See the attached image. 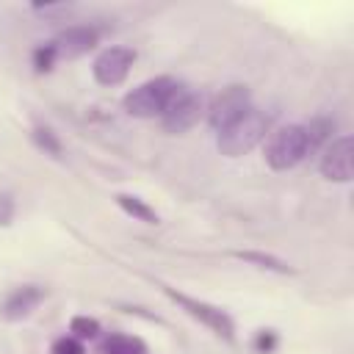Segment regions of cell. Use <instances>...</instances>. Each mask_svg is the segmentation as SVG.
<instances>
[{
  "label": "cell",
  "mask_w": 354,
  "mask_h": 354,
  "mask_svg": "<svg viewBox=\"0 0 354 354\" xmlns=\"http://www.w3.org/2000/svg\"><path fill=\"white\" fill-rule=\"evenodd\" d=\"M268 133H271V113L252 105L238 122H232L230 127H224L218 133L216 147L227 158H241V155L252 152Z\"/></svg>",
  "instance_id": "1"
},
{
  "label": "cell",
  "mask_w": 354,
  "mask_h": 354,
  "mask_svg": "<svg viewBox=\"0 0 354 354\" xmlns=\"http://www.w3.org/2000/svg\"><path fill=\"white\" fill-rule=\"evenodd\" d=\"M307 155H310V144H307L304 124H282L274 133H268L266 155H263L268 169L288 171V169L299 166Z\"/></svg>",
  "instance_id": "2"
},
{
  "label": "cell",
  "mask_w": 354,
  "mask_h": 354,
  "mask_svg": "<svg viewBox=\"0 0 354 354\" xmlns=\"http://www.w3.org/2000/svg\"><path fill=\"white\" fill-rule=\"evenodd\" d=\"M180 88V80L169 77V75H160V77H152L141 86H136L133 91L124 94L122 105L130 116L136 119H160V113L166 111L169 100L174 97V91Z\"/></svg>",
  "instance_id": "3"
},
{
  "label": "cell",
  "mask_w": 354,
  "mask_h": 354,
  "mask_svg": "<svg viewBox=\"0 0 354 354\" xmlns=\"http://www.w3.org/2000/svg\"><path fill=\"white\" fill-rule=\"evenodd\" d=\"M207 113V105H205V94L188 88L180 83V88L174 91V97L169 100L166 111L160 113V124L166 133L171 136H180V133H188L194 124H199V119Z\"/></svg>",
  "instance_id": "4"
},
{
  "label": "cell",
  "mask_w": 354,
  "mask_h": 354,
  "mask_svg": "<svg viewBox=\"0 0 354 354\" xmlns=\"http://www.w3.org/2000/svg\"><path fill=\"white\" fill-rule=\"evenodd\" d=\"M252 108V94H249V86H241V83H232V86H224L213 102L207 105V122L216 133H221L224 127H230L232 122H238L246 111Z\"/></svg>",
  "instance_id": "5"
},
{
  "label": "cell",
  "mask_w": 354,
  "mask_h": 354,
  "mask_svg": "<svg viewBox=\"0 0 354 354\" xmlns=\"http://www.w3.org/2000/svg\"><path fill=\"white\" fill-rule=\"evenodd\" d=\"M166 290V296L174 301V304H180L191 318H196L199 324H205L210 332H216L218 337H224V340H232L235 337V324H232V318L221 310V307H213V304H207V301H202V299H191V296H185V293H177V290H171V288H163Z\"/></svg>",
  "instance_id": "6"
},
{
  "label": "cell",
  "mask_w": 354,
  "mask_h": 354,
  "mask_svg": "<svg viewBox=\"0 0 354 354\" xmlns=\"http://www.w3.org/2000/svg\"><path fill=\"white\" fill-rule=\"evenodd\" d=\"M133 64H136V53L130 47H105L94 58L91 75L100 86H119L127 80Z\"/></svg>",
  "instance_id": "7"
},
{
  "label": "cell",
  "mask_w": 354,
  "mask_h": 354,
  "mask_svg": "<svg viewBox=\"0 0 354 354\" xmlns=\"http://www.w3.org/2000/svg\"><path fill=\"white\" fill-rule=\"evenodd\" d=\"M321 174L332 183H351L354 177V138L337 136L324 147Z\"/></svg>",
  "instance_id": "8"
},
{
  "label": "cell",
  "mask_w": 354,
  "mask_h": 354,
  "mask_svg": "<svg viewBox=\"0 0 354 354\" xmlns=\"http://www.w3.org/2000/svg\"><path fill=\"white\" fill-rule=\"evenodd\" d=\"M47 290L36 282H28V285H17L14 290H8L0 301V318L14 324V321H25L28 315L36 313V307L44 301Z\"/></svg>",
  "instance_id": "9"
},
{
  "label": "cell",
  "mask_w": 354,
  "mask_h": 354,
  "mask_svg": "<svg viewBox=\"0 0 354 354\" xmlns=\"http://www.w3.org/2000/svg\"><path fill=\"white\" fill-rule=\"evenodd\" d=\"M97 41H100V33H97L91 25H69V28H64V30L53 39V47H55L58 58L72 61V58H80V55H86L88 50H94Z\"/></svg>",
  "instance_id": "10"
},
{
  "label": "cell",
  "mask_w": 354,
  "mask_h": 354,
  "mask_svg": "<svg viewBox=\"0 0 354 354\" xmlns=\"http://www.w3.org/2000/svg\"><path fill=\"white\" fill-rule=\"evenodd\" d=\"M113 199H116V205H119L130 218L144 221V224H158V213H155V207H149L144 199H138V196H133V194H116Z\"/></svg>",
  "instance_id": "11"
},
{
  "label": "cell",
  "mask_w": 354,
  "mask_h": 354,
  "mask_svg": "<svg viewBox=\"0 0 354 354\" xmlns=\"http://www.w3.org/2000/svg\"><path fill=\"white\" fill-rule=\"evenodd\" d=\"M100 351L102 354H147V346L141 337H133V335H108Z\"/></svg>",
  "instance_id": "12"
},
{
  "label": "cell",
  "mask_w": 354,
  "mask_h": 354,
  "mask_svg": "<svg viewBox=\"0 0 354 354\" xmlns=\"http://www.w3.org/2000/svg\"><path fill=\"white\" fill-rule=\"evenodd\" d=\"M235 257H238V260H243V263H252V266H257V268L277 271V274H290V271H293V268H290L285 260H279L277 254H268V252H254V249H246V252H235Z\"/></svg>",
  "instance_id": "13"
},
{
  "label": "cell",
  "mask_w": 354,
  "mask_h": 354,
  "mask_svg": "<svg viewBox=\"0 0 354 354\" xmlns=\"http://www.w3.org/2000/svg\"><path fill=\"white\" fill-rule=\"evenodd\" d=\"M332 130H335V122H332V119H326V116H318V119H313L310 124H304L310 152H315L321 144H326V138L332 136Z\"/></svg>",
  "instance_id": "14"
},
{
  "label": "cell",
  "mask_w": 354,
  "mask_h": 354,
  "mask_svg": "<svg viewBox=\"0 0 354 354\" xmlns=\"http://www.w3.org/2000/svg\"><path fill=\"white\" fill-rule=\"evenodd\" d=\"M30 138H33V144L44 152V155H50V158H61V152H64V147H61V138L50 130V127H44V124H39V127H33V133H30Z\"/></svg>",
  "instance_id": "15"
},
{
  "label": "cell",
  "mask_w": 354,
  "mask_h": 354,
  "mask_svg": "<svg viewBox=\"0 0 354 354\" xmlns=\"http://www.w3.org/2000/svg\"><path fill=\"white\" fill-rule=\"evenodd\" d=\"M69 332L77 340H91V337L100 335V321L97 318H88V315H75L69 321Z\"/></svg>",
  "instance_id": "16"
},
{
  "label": "cell",
  "mask_w": 354,
  "mask_h": 354,
  "mask_svg": "<svg viewBox=\"0 0 354 354\" xmlns=\"http://www.w3.org/2000/svg\"><path fill=\"white\" fill-rule=\"evenodd\" d=\"M58 61V53H55V47H53V41H47V44H39L36 50H33V66L39 69V72H47V69H53V64Z\"/></svg>",
  "instance_id": "17"
},
{
  "label": "cell",
  "mask_w": 354,
  "mask_h": 354,
  "mask_svg": "<svg viewBox=\"0 0 354 354\" xmlns=\"http://www.w3.org/2000/svg\"><path fill=\"white\" fill-rule=\"evenodd\" d=\"M50 354H86V348H83V343H80L77 337L64 335V337H58V340L50 346Z\"/></svg>",
  "instance_id": "18"
},
{
  "label": "cell",
  "mask_w": 354,
  "mask_h": 354,
  "mask_svg": "<svg viewBox=\"0 0 354 354\" xmlns=\"http://www.w3.org/2000/svg\"><path fill=\"white\" fill-rule=\"evenodd\" d=\"M277 343H279V340H277L274 329H260V332L254 335V343H252V346H254L257 354H271V351L277 348Z\"/></svg>",
  "instance_id": "19"
},
{
  "label": "cell",
  "mask_w": 354,
  "mask_h": 354,
  "mask_svg": "<svg viewBox=\"0 0 354 354\" xmlns=\"http://www.w3.org/2000/svg\"><path fill=\"white\" fill-rule=\"evenodd\" d=\"M14 210H17L14 196L11 194H0V227H8L14 221Z\"/></svg>",
  "instance_id": "20"
}]
</instances>
